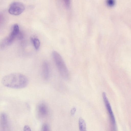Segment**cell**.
I'll return each mask as SVG.
<instances>
[{"mask_svg": "<svg viewBox=\"0 0 131 131\" xmlns=\"http://www.w3.org/2000/svg\"><path fill=\"white\" fill-rule=\"evenodd\" d=\"M79 129L80 131H86V124L84 120L82 117H80L79 119Z\"/></svg>", "mask_w": 131, "mask_h": 131, "instance_id": "obj_9", "label": "cell"}, {"mask_svg": "<svg viewBox=\"0 0 131 131\" xmlns=\"http://www.w3.org/2000/svg\"><path fill=\"white\" fill-rule=\"evenodd\" d=\"M5 86L16 89L25 87L28 85L29 80L25 75L18 73H13L4 76L1 81Z\"/></svg>", "mask_w": 131, "mask_h": 131, "instance_id": "obj_1", "label": "cell"}, {"mask_svg": "<svg viewBox=\"0 0 131 131\" xmlns=\"http://www.w3.org/2000/svg\"><path fill=\"white\" fill-rule=\"evenodd\" d=\"M52 55L55 63L59 73L62 77L68 80L69 77L68 68L61 56L57 51H53Z\"/></svg>", "mask_w": 131, "mask_h": 131, "instance_id": "obj_2", "label": "cell"}, {"mask_svg": "<svg viewBox=\"0 0 131 131\" xmlns=\"http://www.w3.org/2000/svg\"><path fill=\"white\" fill-rule=\"evenodd\" d=\"M42 75L43 79L47 80L49 78L50 71L48 63L47 61L43 62L42 67Z\"/></svg>", "mask_w": 131, "mask_h": 131, "instance_id": "obj_8", "label": "cell"}, {"mask_svg": "<svg viewBox=\"0 0 131 131\" xmlns=\"http://www.w3.org/2000/svg\"><path fill=\"white\" fill-rule=\"evenodd\" d=\"M23 130L24 131H31V130L30 128L28 126L26 125L24 127Z\"/></svg>", "mask_w": 131, "mask_h": 131, "instance_id": "obj_14", "label": "cell"}, {"mask_svg": "<svg viewBox=\"0 0 131 131\" xmlns=\"http://www.w3.org/2000/svg\"><path fill=\"white\" fill-rule=\"evenodd\" d=\"M31 40L33 43L35 48L36 50L38 49L40 46V42L39 39L37 38H31Z\"/></svg>", "mask_w": 131, "mask_h": 131, "instance_id": "obj_10", "label": "cell"}, {"mask_svg": "<svg viewBox=\"0 0 131 131\" xmlns=\"http://www.w3.org/2000/svg\"><path fill=\"white\" fill-rule=\"evenodd\" d=\"M107 3L109 6H113L114 4V0H107Z\"/></svg>", "mask_w": 131, "mask_h": 131, "instance_id": "obj_12", "label": "cell"}, {"mask_svg": "<svg viewBox=\"0 0 131 131\" xmlns=\"http://www.w3.org/2000/svg\"><path fill=\"white\" fill-rule=\"evenodd\" d=\"M19 31L18 25L16 24H14L10 34L8 37L3 40L1 42L0 47L2 49L10 45Z\"/></svg>", "mask_w": 131, "mask_h": 131, "instance_id": "obj_3", "label": "cell"}, {"mask_svg": "<svg viewBox=\"0 0 131 131\" xmlns=\"http://www.w3.org/2000/svg\"><path fill=\"white\" fill-rule=\"evenodd\" d=\"M37 111L39 116L41 117H44L48 114L49 109L46 103L42 101L38 104L37 107Z\"/></svg>", "mask_w": 131, "mask_h": 131, "instance_id": "obj_6", "label": "cell"}, {"mask_svg": "<svg viewBox=\"0 0 131 131\" xmlns=\"http://www.w3.org/2000/svg\"><path fill=\"white\" fill-rule=\"evenodd\" d=\"M76 108L75 107H73L72 108L71 110V114L72 115H74L75 112L76 111Z\"/></svg>", "mask_w": 131, "mask_h": 131, "instance_id": "obj_15", "label": "cell"}, {"mask_svg": "<svg viewBox=\"0 0 131 131\" xmlns=\"http://www.w3.org/2000/svg\"><path fill=\"white\" fill-rule=\"evenodd\" d=\"M41 130L42 131H48L50 130L49 125L47 123L43 124L41 128Z\"/></svg>", "mask_w": 131, "mask_h": 131, "instance_id": "obj_11", "label": "cell"}, {"mask_svg": "<svg viewBox=\"0 0 131 131\" xmlns=\"http://www.w3.org/2000/svg\"><path fill=\"white\" fill-rule=\"evenodd\" d=\"M63 0L67 8L69 7L70 5V0Z\"/></svg>", "mask_w": 131, "mask_h": 131, "instance_id": "obj_13", "label": "cell"}, {"mask_svg": "<svg viewBox=\"0 0 131 131\" xmlns=\"http://www.w3.org/2000/svg\"><path fill=\"white\" fill-rule=\"evenodd\" d=\"M102 97L106 107L109 113L113 130L116 131V130L117 127L115 119L110 104L105 92L103 93Z\"/></svg>", "mask_w": 131, "mask_h": 131, "instance_id": "obj_5", "label": "cell"}, {"mask_svg": "<svg viewBox=\"0 0 131 131\" xmlns=\"http://www.w3.org/2000/svg\"><path fill=\"white\" fill-rule=\"evenodd\" d=\"M25 9V6L23 3L19 2H15L10 5L8 12L11 14L18 15L22 13Z\"/></svg>", "mask_w": 131, "mask_h": 131, "instance_id": "obj_4", "label": "cell"}, {"mask_svg": "<svg viewBox=\"0 0 131 131\" xmlns=\"http://www.w3.org/2000/svg\"><path fill=\"white\" fill-rule=\"evenodd\" d=\"M9 127L8 117L5 113H2L0 114V130L6 131Z\"/></svg>", "mask_w": 131, "mask_h": 131, "instance_id": "obj_7", "label": "cell"}]
</instances>
